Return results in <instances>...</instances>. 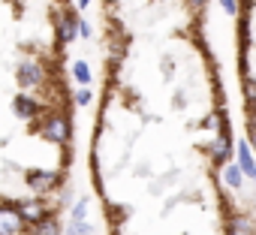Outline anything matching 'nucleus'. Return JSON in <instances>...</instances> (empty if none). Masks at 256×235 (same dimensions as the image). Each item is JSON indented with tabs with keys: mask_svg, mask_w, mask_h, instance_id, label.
<instances>
[{
	"mask_svg": "<svg viewBox=\"0 0 256 235\" xmlns=\"http://www.w3.org/2000/svg\"><path fill=\"white\" fill-rule=\"evenodd\" d=\"M40 133H42V139H48L54 145H64L70 139V121L64 114H52V118H46V121L40 124Z\"/></svg>",
	"mask_w": 256,
	"mask_h": 235,
	"instance_id": "f257e3e1",
	"label": "nucleus"
},
{
	"mask_svg": "<svg viewBox=\"0 0 256 235\" xmlns=\"http://www.w3.org/2000/svg\"><path fill=\"white\" fill-rule=\"evenodd\" d=\"M16 208H18V214H22L24 226H36V223H42V220L48 217V208H46V202H42V199H22Z\"/></svg>",
	"mask_w": 256,
	"mask_h": 235,
	"instance_id": "f03ea898",
	"label": "nucleus"
},
{
	"mask_svg": "<svg viewBox=\"0 0 256 235\" xmlns=\"http://www.w3.org/2000/svg\"><path fill=\"white\" fill-rule=\"evenodd\" d=\"M24 220L16 205H0V235H22Z\"/></svg>",
	"mask_w": 256,
	"mask_h": 235,
	"instance_id": "7ed1b4c3",
	"label": "nucleus"
},
{
	"mask_svg": "<svg viewBox=\"0 0 256 235\" xmlns=\"http://www.w3.org/2000/svg\"><path fill=\"white\" fill-rule=\"evenodd\" d=\"M40 82H42V66L36 60H24L18 66V84L22 88H36Z\"/></svg>",
	"mask_w": 256,
	"mask_h": 235,
	"instance_id": "20e7f679",
	"label": "nucleus"
},
{
	"mask_svg": "<svg viewBox=\"0 0 256 235\" xmlns=\"http://www.w3.org/2000/svg\"><path fill=\"white\" fill-rule=\"evenodd\" d=\"M28 184H30L36 193H48V190L58 184V172H42V169H40V172H30V175H28Z\"/></svg>",
	"mask_w": 256,
	"mask_h": 235,
	"instance_id": "39448f33",
	"label": "nucleus"
},
{
	"mask_svg": "<svg viewBox=\"0 0 256 235\" xmlns=\"http://www.w3.org/2000/svg\"><path fill=\"white\" fill-rule=\"evenodd\" d=\"M208 151H211V160H214V163H226L229 154H232V139H229V136H217Z\"/></svg>",
	"mask_w": 256,
	"mask_h": 235,
	"instance_id": "423d86ee",
	"label": "nucleus"
},
{
	"mask_svg": "<svg viewBox=\"0 0 256 235\" xmlns=\"http://www.w3.org/2000/svg\"><path fill=\"white\" fill-rule=\"evenodd\" d=\"M226 235H253V223L247 217H229Z\"/></svg>",
	"mask_w": 256,
	"mask_h": 235,
	"instance_id": "0eeeda50",
	"label": "nucleus"
},
{
	"mask_svg": "<svg viewBox=\"0 0 256 235\" xmlns=\"http://www.w3.org/2000/svg\"><path fill=\"white\" fill-rule=\"evenodd\" d=\"M235 154H238V166H241V172L244 175H253V157H250V145L247 142H238V148H235Z\"/></svg>",
	"mask_w": 256,
	"mask_h": 235,
	"instance_id": "6e6552de",
	"label": "nucleus"
},
{
	"mask_svg": "<svg viewBox=\"0 0 256 235\" xmlns=\"http://www.w3.org/2000/svg\"><path fill=\"white\" fill-rule=\"evenodd\" d=\"M30 235H60V220H54V217L48 214L42 223L30 226Z\"/></svg>",
	"mask_w": 256,
	"mask_h": 235,
	"instance_id": "1a4fd4ad",
	"label": "nucleus"
},
{
	"mask_svg": "<svg viewBox=\"0 0 256 235\" xmlns=\"http://www.w3.org/2000/svg\"><path fill=\"white\" fill-rule=\"evenodd\" d=\"M12 112L18 118H34L36 114V102L30 96H18V100H12Z\"/></svg>",
	"mask_w": 256,
	"mask_h": 235,
	"instance_id": "9d476101",
	"label": "nucleus"
},
{
	"mask_svg": "<svg viewBox=\"0 0 256 235\" xmlns=\"http://www.w3.org/2000/svg\"><path fill=\"white\" fill-rule=\"evenodd\" d=\"M76 30H78V22H76L72 16H64V18H60V40L70 42V40L76 36Z\"/></svg>",
	"mask_w": 256,
	"mask_h": 235,
	"instance_id": "9b49d317",
	"label": "nucleus"
},
{
	"mask_svg": "<svg viewBox=\"0 0 256 235\" xmlns=\"http://www.w3.org/2000/svg\"><path fill=\"white\" fill-rule=\"evenodd\" d=\"M241 175H244L241 166H232V163H229V166L223 169V181H226L229 187H241Z\"/></svg>",
	"mask_w": 256,
	"mask_h": 235,
	"instance_id": "f8f14e48",
	"label": "nucleus"
},
{
	"mask_svg": "<svg viewBox=\"0 0 256 235\" xmlns=\"http://www.w3.org/2000/svg\"><path fill=\"white\" fill-rule=\"evenodd\" d=\"M72 76H76L78 84H88V82H90V66H88L84 60H76V64H72Z\"/></svg>",
	"mask_w": 256,
	"mask_h": 235,
	"instance_id": "ddd939ff",
	"label": "nucleus"
},
{
	"mask_svg": "<svg viewBox=\"0 0 256 235\" xmlns=\"http://www.w3.org/2000/svg\"><path fill=\"white\" fill-rule=\"evenodd\" d=\"M84 214H88V199H78V202H76V208H72V223L84 220Z\"/></svg>",
	"mask_w": 256,
	"mask_h": 235,
	"instance_id": "4468645a",
	"label": "nucleus"
},
{
	"mask_svg": "<svg viewBox=\"0 0 256 235\" xmlns=\"http://www.w3.org/2000/svg\"><path fill=\"white\" fill-rule=\"evenodd\" d=\"M66 232H70V235H90V226H88L84 220H78V223H70Z\"/></svg>",
	"mask_w": 256,
	"mask_h": 235,
	"instance_id": "2eb2a0df",
	"label": "nucleus"
},
{
	"mask_svg": "<svg viewBox=\"0 0 256 235\" xmlns=\"http://www.w3.org/2000/svg\"><path fill=\"white\" fill-rule=\"evenodd\" d=\"M220 6L226 16H238V0H220Z\"/></svg>",
	"mask_w": 256,
	"mask_h": 235,
	"instance_id": "dca6fc26",
	"label": "nucleus"
},
{
	"mask_svg": "<svg viewBox=\"0 0 256 235\" xmlns=\"http://www.w3.org/2000/svg\"><path fill=\"white\" fill-rule=\"evenodd\" d=\"M76 102H78V106H88V102H90V90H88V88L78 90V94H76Z\"/></svg>",
	"mask_w": 256,
	"mask_h": 235,
	"instance_id": "f3484780",
	"label": "nucleus"
},
{
	"mask_svg": "<svg viewBox=\"0 0 256 235\" xmlns=\"http://www.w3.org/2000/svg\"><path fill=\"white\" fill-rule=\"evenodd\" d=\"M78 34H82V36H90V24H88V22H78Z\"/></svg>",
	"mask_w": 256,
	"mask_h": 235,
	"instance_id": "a211bd4d",
	"label": "nucleus"
},
{
	"mask_svg": "<svg viewBox=\"0 0 256 235\" xmlns=\"http://www.w3.org/2000/svg\"><path fill=\"white\" fill-rule=\"evenodd\" d=\"M247 145H253V151H256V127H250V136H247Z\"/></svg>",
	"mask_w": 256,
	"mask_h": 235,
	"instance_id": "6ab92c4d",
	"label": "nucleus"
},
{
	"mask_svg": "<svg viewBox=\"0 0 256 235\" xmlns=\"http://www.w3.org/2000/svg\"><path fill=\"white\" fill-rule=\"evenodd\" d=\"M190 4H193V6H202V4H205V0H190Z\"/></svg>",
	"mask_w": 256,
	"mask_h": 235,
	"instance_id": "aec40b11",
	"label": "nucleus"
},
{
	"mask_svg": "<svg viewBox=\"0 0 256 235\" xmlns=\"http://www.w3.org/2000/svg\"><path fill=\"white\" fill-rule=\"evenodd\" d=\"M88 4H90V0H78V6H88Z\"/></svg>",
	"mask_w": 256,
	"mask_h": 235,
	"instance_id": "412c9836",
	"label": "nucleus"
},
{
	"mask_svg": "<svg viewBox=\"0 0 256 235\" xmlns=\"http://www.w3.org/2000/svg\"><path fill=\"white\" fill-rule=\"evenodd\" d=\"M244 4H247V6H256V0H244Z\"/></svg>",
	"mask_w": 256,
	"mask_h": 235,
	"instance_id": "4be33fe9",
	"label": "nucleus"
},
{
	"mask_svg": "<svg viewBox=\"0 0 256 235\" xmlns=\"http://www.w3.org/2000/svg\"><path fill=\"white\" fill-rule=\"evenodd\" d=\"M253 181H256V169H253Z\"/></svg>",
	"mask_w": 256,
	"mask_h": 235,
	"instance_id": "5701e85b",
	"label": "nucleus"
}]
</instances>
